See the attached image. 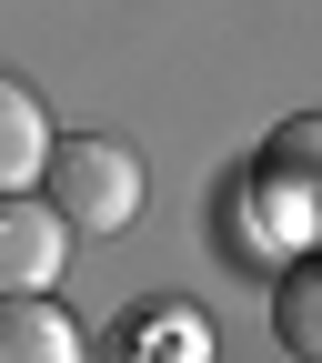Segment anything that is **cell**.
<instances>
[{"mask_svg":"<svg viewBox=\"0 0 322 363\" xmlns=\"http://www.w3.org/2000/svg\"><path fill=\"white\" fill-rule=\"evenodd\" d=\"M40 202H51L71 233H131V222H142V152L111 142V131H51V152H40Z\"/></svg>","mask_w":322,"mask_h":363,"instance_id":"6da1fadb","label":"cell"},{"mask_svg":"<svg viewBox=\"0 0 322 363\" xmlns=\"http://www.w3.org/2000/svg\"><path fill=\"white\" fill-rule=\"evenodd\" d=\"M71 262V222L40 192H0V293H51Z\"/></svg>","mask_w":322,"mask_h":363,"instance_id":"7a4b0ae2","label":"cell"},{"mask_svg":"<svg viewBox=\"0 0 322 363\" xmlns=\"http://www.w3.org/2000/svg\"><path fill=\"white\" fill-rule=\"evenodd\" d=\"M222 252H232V262H272V272H282L292 252H312V212L272 202L262 182L242 172L232 192H222Z\"/></svg>","mask_w":322,"mask_h":363,"instance_id":"3957f363","label":"cell"},{"mask_svg":"<svg viewBox=\"0 0 322 363\" xmlns=\"http://www.w3.org/2000/svg\"><path fill=\"white\" fill-rule=\"evenodd\" d=\"M0 363H81V323L51 293H0Z\"/></svg>","mask_w":322,"mask_h":363,"instance_id":"277c9868","label":"cell"},{"mask_svg":"<svg viewBox=\"0 0 322 363\" xmlns=\"http://www.w3.org/2000/svg\"><path fill=\"white\" fill-rule=\"evenodd\" d=\"M40 152H51V111H40V91L21 71H0V192H30Z\"/></svg>","mask_w":322,"mask_h":363,"instance_id":"5b68a950","label":"cell"},{"mask_svg":"<svg viewBox=\"0 0 322 363\" xmlns=\"http://www.w3.org/2000/svg\"><path fill=\"white\" fill-rule=\"evenodd\" d=\"M121 363H212V333H202V313L151 303V313L121 323Z\"/></svg>","mask_w":322,"mask_h":363,"instance_id":"8992f818","label":"cell"},{"mask_svg":"<svg viewBox=\"0 0 322 363\" xmlns=\"http://www.w3.org/2000/svg\"><path fill=\"white\" fill-rule=\"evenodd\" d=\"M312 152H322V121H312V111H292L282 131H272V152L252 162V182H262L272 202H292V212H312Z\"/></svg>","mask_w":322,"mask_h":363,"instance_id":"52a82bcc","label":"cell"},{"mask_svg":"<svg viewBox=\"0 0 322 363\" xmlns=\"http://www.w3.org/2000/svg\"><path fill=\"white\" fill-rule=\"evenodd\" d=\"M272 333H282L292 363H322V283H312L302 252L282 262V283H272Z\"/></svg>","mask_w":322,"mask_h":363,"instance_id":"ba28073f","label":"cell"}]
</instances>
